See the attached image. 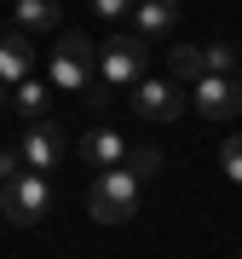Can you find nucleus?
<instances>
[{
  "mask_svg": "<svg viewBox=\"0 0 242 259\" xmlns=\"http://www.w3.org/2000/svg\"><path fill=\"white\" fill-rule=\"evenodd\" d=\"M87 6H93V12H98L104 23H121V18L133 12V0H87Z\"/></svg>",
  "mask_w": 242,
  "mask_h": 259,
  "instance_id": "nucleus-16",
  "label": "nucleus"
},
{
  "mask_svg": "<svg viewBox=\"0 0 242 259\" xmlns=\"http://www.w3.org/2000/svg\"><path fill=\"white\" fill-rule=\"evenodd\" d=\"M0 110H12V87L6 81H0Z\"/></svg>",
  "mask_w": 242,
  "mask_h": 259,
  "instance_id": "nucleus-19",
  "label": "nucleus"
},
{
  "mask_svg": "<svg viewBox=\"0 0 242 259\" xmlns=\"http://www.w3.org/2000/svg\"><path fill=\"white\" fill-rule=\"evenodd\" d=\"M190 104H196L208 121L236 115V110H242V75H202V81H190Z\"/></svg>",
  "mask_w": 242,
  "mask_h": 259,
  "instance_id": "nucleus-7",
  "label": "nucleus"
},
{
  "mask_svg": "<svg viewBox=\"0 0 242 259\" xmlns=\"http://www.w3.org/2000/svg\"><path fill=\"white\" fill-rule=\"evenodd\" d=\"M219 167H225V179L242 185V133H231V139L219 144Z\"/></svg>",
  "mask_w": 242,
  "mask_h": 259,
  "instance_id": "nucleus-15",
  "label": "nucleus"
},
{
  "mask_svg": "<svg viewBox=\"0 0 242 259\" xmlns=\"http://www.w3.org/2000/svg\"><path fill=\"white\" fill-rule=\"evenodd\" d=\"M12 23H18L23 35H52V29L64 23V12H58V0H18V6H12Z\"/></svg>",
  "mask_w": 242,
  "mask_h": 259,
  "instance_id": "nucleus-11",
  "label": "nucleus"
},
{
  "mask_svg": "<svg viewBox=\"0 0 242 259\" xmlns=\"http://www.w3.org/2000/svg\"><path fill=\"white\" fill-rule=\"evenodd\" d=\"M18 173H23V156H18V144H6V150H0V185L18 179Z\"/></svg>",
  "mask_w": 242,
  "mask_h": 259,
  "instance_id": "nucleus-18",
  "label": "nucleus"
},
{
  "mask_svg": "<svg viewBox=\"0 0 242 259\" xmlns=\"http://www.w3.org/2000/svg\"><path fill=\"white\" fill-rule=\"evenodd\" d=\"M139 190H144V179L133 173L127 161H121V167H104V173H93L87 213H93L98 225H127L133 213H139Z\"/></svg>",
  "mask_w": 242,
  "mask_h": 259,
  "instance_id": "nucleus-1",
  "label": "nucleus"
},
{
  "mask_svg": "<svg viewBox=\"0 0 242 259\" xmlns=\"http://www.w3.org/2000/svg\"><path fill=\"white\" fill-rule=\"evenodd\" d=\"M0 213H6V225H47V213H52V179L47 173H23L18 179H6L0 185Z\"/></svg>",
  "mask_w": 242,
  "mask_h": 259,
  "instance_id": "nucleus-2",
  "label": "nucleus"
},
{
  "mask_svg": "<svg viewBox=\"0 0 242 259\" xmlns=\"http://www.w3.org/2000/svg\"><path fill=\"white\" fill-rule=\"evenodd\" d=\"M75 161L93 167V173L121 167V161H127V139H121L115 127H93V133H81V139H75Z\"/></svg>",
  "mask_w": 242,
  "mask_h": 259,
  "instance_id": "nucleus-8",
  "label": "nucleus"
},
{
  "mask_svg": "<svg viewBox=\"0 0 242 259\" xmlns=\"http://www.w3.org/2000/svg\"><path fill=\"white\" fill-rule=\"evenodd\" d=\"M93 64H98V47H93V35H81V29H64V40L52 47V87H64V93H87L93 87Z\"/></svg>",
  "mask_w": 242,
  "mask_h": 259,
  "instance_id": "nucleus-3",
  "label": "nucleus"
},
{
  "mask_svg": "<svg viewBox=\"0 0 242 259\" xmlns=\"http://www.w3.org/2000/svg\"><path fill=\"white\" fill-rule=\"evenodd\" d=\"M144 58H150V40H139V35H110V40L98 47L104 87H139V81H144Z\"/></svg>",
  "mask_w": 242,
  "mask_h": 259,
  "instance_id": "nucleus-4",
  "label": "nucleus"
},
{
  "mask_svg": "<svg viewBox=\"0 0 242 259\" xmlns=\"http://www.w3.org/2000/svg\"><path fill=\"white\" fill-rule=\"evenodd\" d=\"M12 110H18L23 121H47V110H52V81H35V75H23V81L12 87Z\"/></svg>",
  "mask_w": 242,
  "mask_h": 259,
  "instance_id": "nucleus-12",
  "label": "nucleus"
},
{
  "mask_svg": "<svg viewBox=\"0 0 242 259\" xmlns=\"http://www.w3.org/2000/svg\"><path fill=\"white\" fill-rule=\"evenodd\" d=\"M127 167H133L139 179H150V173L162 167V156H156V150H127Z\"/></svg>",
  "mask_w": 242,
  "mask_h": 259,
  "instance_id": "nucleus-17",
  "label": "nucleus"
},
{
  "mask_svg": "<svg viewBox=\"0 0 242 259\" xmlns=\"http://www.w3.org/2000/svg\"><path fill=\"white\" fill-rule=\"evenodd\" d=\"M29 69H35V40H29L18 23H12L6 35H0V81H6V87H18Z\"/></svg>",
  "mask_w": 242,
  "mask_h": 259,
  "instance_id": "nucleus-9",
  "label": "nucleus"
},
{
  "mask_svg": "<svg viewBox=\"0 0 242 259\" xmlns=\"http://www.w3.org/2000/svg\"><path fill=\"white\" fill-rule=\"evenodd\" d=\"M168 64H173V81H202V75H208V64H202V47H179L173 58H168Z\"/></svg>",
  "mask_w": 242,
  "mask_h": 259,
  "instance_id": "nucleus-13",
  "label": "nucleus"
},
{
  "mask_svg": "<svg viewBox=\"0 0 242 259\" xmlns=\"http://www.w3.org/2000/svg\"><path fill=\"white\" fill-rule=\"evenodd\" d=\"M202 64H208V75H242L231 40H208V47H202Z\"/></svg>",
  "mask_w": 242,
  "mask_h": 259,
  "instance_id": "nucleus-14",
  "label": "nucleus"
},
{
  "mask_svg": "<svg viewBox=\"0 0 242 259\" xmlns=\"http://www.w3.org/2000/svg\"><path fill=\"white\" fill-rule=\"evenodd\" d=\"M179 23V0H139L133 6V35L139 40H162Z\"/></svg>",
  "mask_w": 242,
  "mask_h": 259,
  "instance_id": "nucleus-10",
  "label": "nucleus"
},
{
  "mask_svg": "<svg viewBox=\"0 0 242 259\" xmlns=\"http://www.w3.org/2000/svg\"><path fill=\"white\" fill-rule=\"evenodd\" d=\"M185 104L190 98H185L179 81H150V75H144V81L133 87V115H139V121H179Z\"/></svg>",
  "mask_w": 242,
  "mask_h": 259,
  "instance_id": "nucleus-6",
  "label": "nucleus"
},
{
  "mask_svg": "<svg viewBox=\"0 0 242 259\" xmlns=\"http://www.w3.org/2000/svg\"><path fill=\"white\" fill-rule=\"evenodd\" d=\"M18 156H23L29 173H58V167H64V156H69V133L58 127L52 115H47V121H29L23 139H18Z\"/></svg>",
  "mask_w": 242,
  "mask_h": 259,
  "instance_id": "nucleus-5",
  "label": "nucleus"
}]
</instances>
